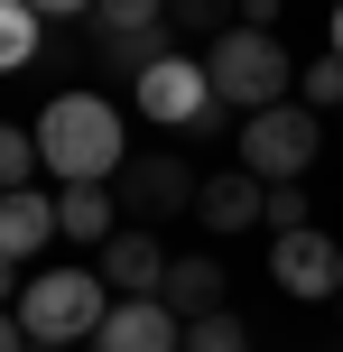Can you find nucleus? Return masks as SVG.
Returning <instances> with one entry per match:
<instances>
[{
	"instance_id": "1",
	"label": "nucleus",
	"mask_w": 343,
	"mask_h": 352,
	"mask_svg": "<svg viewBox=\"0 0 343 352\" xmlns=\"http://www.w3.org/2000/svg\"><path fill=\"white\" fill-rule=\"evenodd\" d=\"M37 158H47L56 186H111L130 167V130L102 93H56L37 111Z\"/></svg>"
},
{
	"instance_id": "2",
	"label": "nucleus",
	"mask_w": 343,
	"mask_h": 352,
	"mask_svg": "<svg viewBox=\"0 0 343 352\" xmlns=\"http://www.w3.org/2000/svg\"><path fill=\"white\" fill-rule=\"evenodd\" d=\"M204 74H214V93H223V111H269V102H288V84H297V56L278 47V28H223L214 37V56H204Z\"/></svg>"
},
{
	"instance_id": "3",
	"label": "nucleus",
	"mask_w": 343,
	"mask_h": 352,
	"mask_svg": "<svg viewBox=\"0 0 343 352\" xmlns=\"http://www.w3.org/2000/svg\"><path fill=\"white\" fill-rule=\"evenodd\" d=\"M102 316H111V278H102V269H37V278L19 287L28 343H93Z\"/></svg>"
},
{
	"instance_id": "4",
	"label": "nucleus",
	"mask_w": 343,
	"mask_h": 352,
	"mask_svg": "<svg viewBox=\"0 0 343 352\" xmlns=\"http://www.w3.org/2000/svg\"><path fill=\"white\" fill-rule=\"evenodd\" d=\"M316 148H325V121H316L307 102H269L241 130V167H251L260 186H297V176L316 167Z\"/></svg>"
},
{
	"instance_id": "5",
	"label": "nucleus",
	"mask_w": 343,
	"mask_h": 352,
	"mask_svg": "<svg viewBox=\"0 0 343 352\" xmlns=\"http://www.w3.org/2000/svg\"><path fill=\"white\" fill-rule=\"evenodd\" d=\"M130 93H140V111L158 130H214L223 121V93H214V74H204V56H158Z\"/></svg>"
},
{
	"instance_id": "6",
	"label": "nucleus",
	"mask_w": 343,
	"mask_h": 352,
	"mask_svg": "<svg viewBox=\"0 0 343 352\" xmlns=\"http://www.w3.org/2000/svg\"><path fill=\"white\" fill-rule=\"evenodd\" d=\"M111 195H121V213H130V223H148V232H158L167 213H195L204 176L186 167V158H167V148H148V158H130L121 176H111Z\"/></svg>"
},
{
	"instance_id": "7",
	"label": "nucleus",
	"mask_w": 343,
	"mask_h": 352,
	"mask_svg": "<svg viewBox=\"0 0 343 352\" xmlns=\"http://www.w3.org/2000/svg\"><path fill=\"white\" fill-rule=\"evenodd\" d=\"M269 278L288 287V297H343V250L334 232H269Z\"/></svg>"
},
{
	"instance_id": "8",
	"label": "nucleus",
	"mask_w": 343,
	"mask_h": 352,
	"mask_svg": "<svg viewBox=\"0 0 343 352\" xmlns=\"http://www.w3.org/2000/svg\"><path fill=\"white\" fill-rule=\"evenodd\" d=\"M93 352H186V316L167 297H111Z\"/></svg>"
},
{
	"instance_id": "9",
	"label": "nucleus",
	"mask_w": 343,
	"mask_h": 352,
	"mask_svg": "<svg viewBox=\"0 0 343 352\" xmlns=\"http://www.w3.org/2000/svg\"><path fill=\"white\" fill-rule=\"evenodd\" d=\"M93 269L111 278V297H158V287H167V250H158V232H148V223H121V232L102 241V260H93Z\"/></svg>"
},
{
	"instance_id": "10",
	"label": "nucleus",
	"mask_w": 343,
	"mask_h": 352,
	"mask_svg": "<svg viewBox=\"0 0 343 352\" xmlns=\"http://www.w3.org/2000/svg\"><path fill=\"white\" fill-rule=\"evenodd\" d=\"M195 223L204 232H251V223H269V186H260L251 167H223V176H204V195H195Z\"/></svg>"
},
{
	"instance_id": "11",
	"label": "nucleus",
	"mask_w": 343,
	"mask_h": 352,
	"mask_svg": "<svg viewBox=\"0 0 343 352\" xmlns=\"http://www.w3.org/2000/svg\"><path fill=\"white\" fill-rule=\"evenodd\" d=\"M47 241H65V223H56V195H28V186H19V195H0V260H19V269H28Z\"/></svg>"
},
{
	"instance_id": "12",
	"label": "nucleus",
	"mask_w": 343,
	"mask_h": 352,
	"mask_svg": "<svg viewBox=\"0 0 343 352\" xmlns=\"http://www.w3.org/2000/svg\"><path fill=\"white\" fill-rule=\"evenodd\" d=\"M84 37H93V65L130 74V84H140L158 56H177V28H84Z\"/></svg>"
},
{
	"instance_id": "13",
	"label": "nucleus",
	"mask_w": 343,
	"mask_h": 352,
	"mask_svg": "<svg viewBox=\"0 0 343 352\" xmlns=\"http://www.w3.org/2000/svg\"><path fill=\"white\" fill-rule=\"evenodd\" d=\"M167 306H177L186 324L195 316H223V260L214 250H186V260H167V287H158Z\"/></svg>"
},
{
	"instance_id": "14",
	"label": "nucleus",
	"mask_w": 343,
	"mask_h": 352,
	"mask_svg": "<svg viewBox=\"0 0 343 352\" xmlns=\"http://www.w3.org/2000/svg\"><path fill=\"white\" fill-rule=\"evenodd\" d=\"M56 223H65L74 250H102L111 232H121V195H111V186H65V195H56Z\"/></svg>"
},
{
	"instance_id": "15",
	"label": "nucleus",
	"mask_w": 343,
	"mask_h": 352,
	"mask_svg": "<svg viewBox=\"0 0 343 352\" xmlns=\"http://www.w3.org/2000/svg\"><path fill=\"white\" fill-rule=\"evenodd\" d=\"M37 28H47V19H37L28 0H0V74L37 65Z\"/></svg>"
},
{
	"instance_id": "16",
	"label": "nucleus",
	"mask_w": 343,
	"mask_h": 352,
	"mask_svg": "<svg viewBox=\"0 0 343 352\" xmlns=\"http://www.w3.org/2000/svg\"><path fill=\"white\" fill-rule=\"evenodd\" d=\"M241 19V0H167V28L177 37H223Z\"/></svg>"
},
{
	"instance_id": "17",
	"label": "nucleus",
	"mask_w": 343,
	"mask_h": 352,
	"mask_svg": "<svg viewBox=\"0 0 343 352\" xmlns=\"http://www.w3.org/2000/svg\"><path fill=\"white\" fill-rule=\"evenodd\" d=\"M37 167H47V158H37V130H10V121H0V195H19Z\"/></svg>"
},
{
	"instance_id": "18",
	"label": "nucleus",
	"mask_w": 343,
	"mask_h": 352,
	"mask_svg": "<svg viewBox=\"0 0 343 352\" xmlns=\"http://www.w3.org/2000/svg\"><path fill=\"white\" fill-rule=\"evenodd\" d=\"M186 352H251V324L223 306V316H195L186 324Z\"/></svg>"
},
{
	"instance_id": "19",
	"label": "nucleus",
	"mask_w": 343,
	"mask_h": 352,
	"mask_svg": "<svg viewBox=\"0 0 343 352\" xmlns=\"http://www.w3.org/2000/svg\"><path fill=\"white\" fill-rule=\"evenodd\" d=\"M307 111H343V56H316L307 65Z\"/></svg>"
},
{
	"instance_id": "20",
	"label": "nucleus",
	"mask_w": 343,
	"mask_h": 352,
	"mask_svg": "<svg viewBox=\"0 0 343 352\" xmlns=\"http://www.w3.org/2000/svg\"><path fill=\"white\" fill-rule=\"evenodd\" d=\"M269 232H307V186H269Z\"/></svg>"
},
{
	"instance_id": "21",
	"label": "nucleus",
	"mask_w": 343,
	"mask_h": 352,
	"mask_svg": "<svg viewBox=\"0 0 343 352\" xmlns=\"http://www.w3.org/2000/svg\"><path fill=\"white\" fill-rule=\"evenodd\" d=\"M0 352H28V324H19V306H0Z\"/></svg>"
},
{
	"instance_id": "22",
	"label": "nucleus",
	"mask_w": 343,
	"mask_h": 352,
	"mask_svg": "<svg viewBox=\"0 0 343 352\" xmlns=\"http://www.w3.org/2000/svg\"><path fill=\"white\" fill-rule=\"evenodd\" d=\"M37 19H93V0H28Z\"/></svg>"
},
{
	"instance_id": "23",
	"label": "nucleus",
	"mask_w": 343,
	"mask_h": 352,
	"mask_svg": "<svg viewBox=\"0 0 343 352\" xmlns=\"http://www.w3.org/2000/svg\"><path fill=\"white\" fill-rule=\"evenodd\" d=\"M241 28H278V0H241Z\"/></svg>"
},
{
	"instance_id": "24",
	"label": "nucleus",
	"mask_w": 343,
	"mask_h": 352,
	"mask_svg": "<svg viewBox=\"0 0 343 352\" xmlns=\"http://www.w3.org/2000/svg\"><path fill=\"white\" fill-rule=\"evenodd\" d=\"M19 287H28V278H19V260H0V306H10Z\"/></svg>"
},
{
	"instance_id": "25",
	"label": "nucleus",
	"mask_w": 343,
	"mask_h": 352,
	"mask_svg": "<svg viewBox=\"0 0 343 352\" xmlns=\"http://www.w3.org/2000/svg\"><path fill=\"white\" fill-rule=\"evenodd\" d=\"M334 56H343V0H334Z\"/></svg>"
},
{
	"instance_id": "26",
	"label": "nucleus",
	"mask_w": 343,
	"mask_h": 352,
	"mask_svg": "<svg viewBox=\"0 0 343 352\" xmlns=\"http://www.w3.org/2000/svg\"><path fill=\"white\" fill-rule=\"evenodd\" d=\"M28 352H74V343H28Z\"/></svg>"
},
{
	"instance_id": "27",
	"label": "nucleus",
	"mask_w": 343,
	"mask_h": 352,
	"mask_svg": "<svg viewBox=\"0 0 343 352\" xmlns=\"http://www.w3.org/2000/svg\"><path fill=\"white\" fill-rule=\"evenodd\" d=\"M334 316H343V297H334Z\"/></svg>"
}]
</instances>
